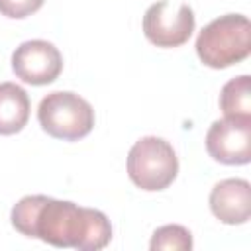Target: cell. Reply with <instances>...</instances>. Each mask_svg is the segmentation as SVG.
I'll return each mask as SVG.
<instances>
[{
    "mask_svg": "<svg viewBox=\"0 0 251 251\" xmlns=\"http://www.w3.org/2000/svg\"><path fill=\"white\" fill-rule=\"evenodd\" d=\"M10 220L22 235L41 239L53 247L98 251L112 239V224L104 212L45 194L20 198Z\"/></svg>",
    "mask_w": 251,
    "mask_h": 251,
    "instance_id": "1",
    "label": "cell"
},
{
    "mask_svg": "<svg viewBox=\"0 0 251 251\" xmlns=\"http://www.w3.org/2000/svg\"><path fill=\"white\" fill-rule=\"evenodd\" d=\"M198 59L212 69L231 67L251 53V24L243 14L212 20L196 37Z\"/></svg>",
    "mask_w": 251,
    "mask_h": 251,
    "instance_id": "2",
    "label": "cell"
},
{
    "mask_svg": "<svg viewBox=\"0 0 251 251\" xmlns=\"http://www.w3.org/2000/svg\"><path fill=\"white\" fill-rule=\"evenodd\" d=\"M37 120L45 133L63 141L86 137L94 127V110L88 100L71 90H55L41 98Z\"/></svg>",
    "mask_w": 251,
    "mask_h": 251,
    "instance_id": "3",
    "label": "cell"
},
{
    "mask_svg": "<svg viewBox=\"0 0 251 251\" xmlns=\"http://www.w3.org/2000/svg\"><path fill=\"white\" fill-rule=\"evenodd\" d=\"M127 175L141 190H165L178 175V159L173 145L157 135L137 139L127 153Z\"/></svg>",
    "mask_w": 251,
    "mask_h": 251,
    "instance_id": "4",
    "label": "cell"
},
{
    "mask_svg": "<svg viewBox=\"0 0 251 251\" xmlns=\"http://www.w3.org/2000/svg\"><path fill=\"white\" fill-rule=\"evenodd\" d=\"M194 12L188 4L159 0L143 14V33L157 47H178L194 31Z\"/></svg>",
    "mask_w": 251,
    "mask_h": 251,
    "instance_id": "5",
    "label": "cell"
},
{
    "mask_svg": "<svg viewBox=\"0 0 251 251\" xmlns=\"http://www.w3.org/2000/svg\"><path fill=\"white\" fill-rule=\"evenodd\" d=\"M206 149L222 165H247L251 161V118L216 120L206 133Z\"/></svg>",
    "mask_w": 251,
    "mask_h": 251,
    "instance_id": "6",
    "label": "cell"
},
{
    "mask_svg": "<svg viewBox=\"0 0 251 251\" xmlns=\"http://www.w3.org/2000/svg\"><path fill=\"white\" fill-rule=\"evenodd\" d=\"M14 75L33 86L51 84L63 71L61 51L45 39H29L20 43L12 53Z\"/></svg>",
    "mask_w": 251,
    "mask_h": 251,
    "instance_id": "7",
    "label": "cell"
},
{
    "mask_svg": "<svg viewBox=\"0 0 251 251\" xmlns=\"http://www.w3.org/2000/svg\"><path fill=\"white\" fill-rule=\"evenodd\" d=\"M210 210L227 226L245 224L251 216V184L245 178L220 180L210 192Z\"/></svg>",
    "mask_w": 251,
    "mask_h": 251,
    "instance_id": "8",
    "label": "cell"
},
{
    "mask_svg": "<svg viewBox=\"0 0 251 251\" xmlns=\"http://www.w3.org/2000/svg\"><path fill=\"white\" fill-rule=\"evenodd\" d=\"M29 96L16 82H0V135H14L29 120Z\"/></svg>",
    "mask_w": 251,
    "mask_h": 251,
    "instance_id": "9",
    "label": "cell"
},
{
    "mask_svg": "<svg viewBox=\"0 0 251 251\" xmlns=\"http://www.w3.org/2000/svg\"><path fill=\"white\" fill-rule=\"evenodd\" d=\"M220 108L224 116L251 118V78L249 75H239L222 86Z\"/></svg>",
    "mask_w": 251,
    "mask_h": 251,
    "instance_id": "10",
    "label": "cell"
},
{
    "mask_svg": "<svg viewBox=\"0 0 251 251\" xmlns=\"http://www.w3.org/2000/svg\"><path fill=\"white\" fill-rule=\"evenodd\" d=\"M151 251H161V249H173V251H188L192 249V233L178 224H169L163 227H157L151 243H149Z\"/></svg>",
    "mask_w": 251,
    "mask_h": 251,
    "instance_id": "11",
    "label": "cell"
},
{
    "mask_svg": "<svg viewBox=\"0 0 251 251\" xmlns=\"http://www.w3.org/2000/svg\"><path fill=\"white\" fill-rule=\"evenodd\" d=\"M43 2L45 0H0V14L14 20H22L37 12Z\"/></svg>",
    "mask_w": 251,
    "mask_h": 251,
    "instance_id": "12",
    "label": "cell"
}]
</instances>
